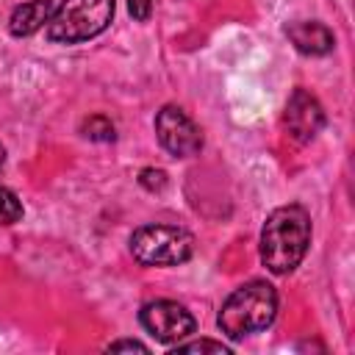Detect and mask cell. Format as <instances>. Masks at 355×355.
Returning a JSON list of instances; mask_svg holds the SVG:
<instances>
[{"label": "cell", "instance_id": "1", "mask_svg": "<svg viewBox=\"0 0 355 355\" xmlns=\"http://www.w3.org/2000/svg\"><path fill=\"white\" fill-rule=\"evenodd\" d=\"M311 244V216L302 205L275 208L261 230V261L272 275H288L300 266Z\"/></svg>", "mask_w": 355, "mask_h": 355}, {"label": "cell", "instance_id": "2", "mask_svg": "<svg viewBox=\"0 0 355 355\" xmlns=\"http://www.w3.org/2000/svg\"><path fill=\"white\" fill-rule=\"evenodd\" d=\"M277 291L266 280H250L239 286L219 308L216 324L227 338H244L275 322Z\"/></svg>", "mask_w": 355, "mask_h": 355}, {"label": "cell", "instance_id": "3", "mask_svg": "<svg viewBox=\"0 0 355 355\" xmlns=\"http://www.w3.org/2000/svg\"><path fill=\"white\" fill-rule=\"evenodd\" d=\"M114 8V0H64L55 6L44 33L55 44H78L94 39L111 25Z\"/></svg>", "mask_w": 355, "mask_h": 355}, {"label": "cell", "instance_id": "4", "mask_svg": "<svg viewBox=\"0 0 355 355\" xmlns=\"http://www.w3.org/2000/svg\"><path fill=\"white\" fill-rule=\"evenodd\" d=\"M194 239L178 225H141L130 236V252L141 266H178L191 258Z\"/></svg>", "mask_w": 355, "mask_h": 355}, {"label": "cell", "instance_id": "5", "mask_svg": "<svg viewBox=\"0 0 355 355\" xmlns=\"http://www.w3.org/2000/svg\"><path fill=\"white\" fill-rule=\"evenodd\" d=\"M139 322L161 344H178V341L189 338L197 327L194 316L180 302H172V300H153V302L141 305Z\"/></svg>", "mask_w": 355, "mask_h": 355}, {"label": "cell", "instance_id": "6", "mask_svg": "<svg viewBox=\"0 0 355 355\" xmlns=\"http://www.w3.org/2000/svg\"><path fill=\"white\" fill-rule=\"evenodd\" d=\"M155 136H158L161 147L175 158H189V155L200 153V147H202L200 128L178 105H164L155 114Z\"/></svg>", "mask_w": 355, "mask_h": 355}, {"label": "cell", "instance_id": "7", "mask_svg": "<svg viewBox=\"0 0 355 355\" xmlns=\"http://www.w3.org/2000/svg\"><path fill=\"white\" fill-rule=\"evenodd\" d=\"M283 122L294 141H311L324 125V111L313 94H308L305 89H294L286 103Z\"/></svg>", "mask_w": 355, "mask_h": 355}, {"label": "cell", "instance_id": "8", "mask_svg": "<svg viewBox=\"0 0 355 355\" xmlns=\"http://www.w3.org/2000/svg\"><path fill=\"white\" fill-rule=\"evenodd\" d=\"M286 36L291 39V44L305 53V55H327L336 44V36L327 25L322 22H308V19H300V22H288L286 25Z\"/></svg>", "mask_w": 355, "mask_h": 355}, {"label": "cell", "instance_id": "9", "mask_svg": "<svg viewBox=\"0 0 355 355\" xmlns=\"http://www.w3.org/2000/svg\"><path fill=\"white\" fill-rule=\"evenodd\" d=\"M55 0H28L22 6H17L8 17V31L14 36H31L39 28H44L55 11Z\"/></svg>", "mask_w": 355, "mask_h": 355}, {"label": "cell", "instance_id": "10", "mask_svg": "<svg viewBox=\"0 0 355 355\" xmlns=\"http://www.w3.org/2000/svg\"><path fill=\"white\" fill-rule=\"evenodd\" d=\"M80 130H83V136H86V139H92V141H114V136H116L114 122H111L108 116H100V114H94V116L83 119Z\"/></svg>", "mask_w": 355, "mask_h": 355}, {"label": "cell", "instance_id": "11", "mask_svg": "<svg viewBox=\"0 0 355 355\" xmlns=\"http://www.w3.org/2000/svg\"><path fill=\"white\" fill-rule=\"evenodd\" d=\"M22 219V202L6 186H0V225H14Z\"/></svg>", "mask_w": 355, "mask_h": 355}, {"label": "cell", "instance_id": "12", "mask_svg": "<svg viewBox=\"0 0 355 355\" xmlns=\"http://www.w3.org/2000/svg\"><path fill=\"white\" fill-rule=\"evenodd\" d=\"M172 352H216V355H225L230 352L222 341H211V338H200V341H178Z\"/></svg>", "mask_w": 355, "mask_h": 355}, {"label": "cell", "instance_id": "13", "mask_svg": "<svg viewBox=\"0 0 355 355\" xmlns=\"http://www.w3.org/2000/svg\"><path fill=\"white\" fill-rule=\"evenodd\" d=\"M128 8H130V14H133V19L144 22V19H150V14H153V0H128Z\"/></svg>", "mask_w": 355, "mask_h": 355}, {"label": "cell", "instance_id": "14", "mask_svg": "<svg viewBox=\"0 0 355 355\" xmlns=\"http://www.w3.org/2000/svg\"><path fill=\"white\" fill-rule=\"evenodd\" d=\"M119 349H136V352H147V347H144L141 341H133V338H128V341H114V344H108V352H119Z\"/></svg>", "mask_w": 355, "mask_h": 355}, {"label": "cell", "instance_id": "15", "mask_svg": "<svg viewBox=\"0 0 355 355\" xmlns=\"http://www.w3.org/2000/svg\"><path fill=\"white\" fill-rule=\"evenodd\" d=\"M3 164H6V147L0 144V169H3Z\"/></svg>", "mask_w": 355, "mask_h": 355}]
</instances>
